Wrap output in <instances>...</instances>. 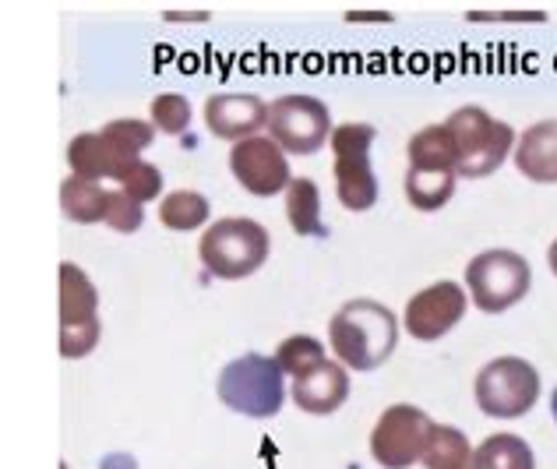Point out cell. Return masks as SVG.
<instances>
[{
	"label": "cell",
	"mask_w": 557,
	"mask_h": 469,
	"mask_svg": "<svg viewBox=\"0 0 557 469\" xmlns=\"http://www.w3.org/2000/svg\"><path fill=\"white\" fill-rule=\"evenodd\" d=\"M329 343L349 371H374L399 346V318L368 297L346 300L329 321Z\"/></svg>",
	"instance_id": "1"
},
{
	"label": "cell",
	"mask_w": 557,
	"mask_h": 469,
	"mask_svg": "<svg viewBox=\"0 0 557 469\" xmlns=\"http://www.w3.org/2000/svg\"><path fill=\"white\" fill-rule=\"evenodd\" d=\"M283 368L275 357L261 354H244L237 360H230L219 371V403L233 414L251 417V420H269L275 417L286 403V381Z\"/></svg>",
	"instance_id": "2"
},
{
	"label": "cell",
	"mask_w": 557,
	"mask_h": 469,
	"mask_svg": "<svg viewBox=\"0 0 557 469\" xmlns=\"http://www.w3.org/2000/svg\"><path fill=\"white\" fill-rule=\"evenodd\" d=\"M272 237L255 219H219L201 233L198 258L215 280H247L269 261Z\"/></svg>",
	"instance_id": "3"
},
{
	"label": "cell",
	"mask_w": 557,
	"mask_h": 469,
	"mask_svg": "<svg viewBox=\"0 0 557 469\" xmlns=\"http://www.w3.org/2000/svg\"><path fill=\"white\" fill-rule=\"evenodd\" d=\"M451 141H456V156L459 177H491V173L505 163L511 156V149L519 145L516 131H511L505 121H494L487 110L480 107H462L445 121Z\"/></svg>",
	"instance_id": "4"
},
{
	"label": "cell",
	"mask_w": 557,
	"mask_h": 469,
	"mask_svg": "<svg viewBox=\"0 0 557 469\" xmlns=\"http://www.w3.org/2000/svg\"><path fill=\"white\" fill-rule=\"evenodd\" d=\"M377 131L371 124H339L332 131V152H335V195L343 209L368 212L377 201V177L371 166V145Z\"/></svg>",
	"instance_id": "5"
},
{
	"label": "cell",
	"mask_w": 557,
	"mask_h": 469,
	"mask_svg": "<svg viewBox=\"0 0 557 469\" xmlns=\"http://www.w3.org/2000/svg\"><path fill=\"white\" fill-rule=\"evenodd\" d=\"M466 286L480 311L502 314L530 293L533 269H530V261L516 251H483L469 261Z\"/></svg>",
	"instance_id": "6"
},
{
	"label": "cell",
	"mask_w": 557,
	"mask_h": 469,
	"mask_svg": "<svg viewBox=\"0 0 557 469\" xmlns=\"http://www.w3.org/2000/svg\"><path fill=\"white\" fill-rule=\"evenodd\" d=\"M540 399V374L522 357H497L476 374V406L487 417L516 420Z\"/></svg>",
	"instance_id": "7"
},
{
	"label": "cell",
	"mask_w": 557,
	"mask_h": 469,
	"mask_svg": "<svg viewBox=\"0 0 557 469\" xmlns=\"http://www.w3.org/2000/svg\"><path fill=\"white\" fill-rule=\"evenodd\" d=\"M269 138L286 156H314L321 145L332 141V113L314 96H283L269 107Z\"/></svg>",
	"instance_id": "8"
},
{
	"label": "cell",
	"mask_w": 557,
	"mask_h": 469,
	"mask_svg": "<svg viewBox=\"0 0 557 469\" xmlns=\"http://www.w3.org/2000/svg\"><path fill=\"white\" fill-rule=\"evenodd\" d=\"M434 420L420 406L395 403L377 417L371 431V456L381 469H409L423 459Z\"/></svg>",
	"instance_id": "9"
},
{
	"label": "cell",
	"mask_w": 557,
	"mask_h": 469,
	"mask_svg": "<svg viewBox=\"0 0 557 469\" xmlns=\"http://www.w3.org/2000/svg\"><path fill=\"white\" fill-rule=\"evenodd\" d=\"M230 170L237 184L255 198H272L293 184L289 159L269 135H255L230 149Z\"/></svg>",
	"instance_id": "10"
},
{
	"label": "cell",
	"mask_w": 557,
	"mask_h": 469,
	"mask_svg": "<svg viewBox=\"0 0 557 469\" xmlns=\"http://www.w3.org/2000/svg\"><path fill=\"white\" fill-rule=\"evenodd\" d=\"M141 163V152L131 149L127 141H121L110 127L102 131H85V135L71 138L67 145V166L75 177L85 181H116L121 184L127 177L131 166Z\"/></svg>",
	"instance_id": "11"
},
{
	"label": "cell",
	"mask_w": 557,
	"mask_h": 469,
	"mask_svg": "<svg viewBox=\"0 0 557 469\" xmlns=\"http://www.w3.org/2000/svg\"><path fill=\"white\" fill-rule=\"evenodd\" d=\"M466 289L459 283H434L428 289H420L413 300L406 304V314H403V325L406 332L413 335L420 343H434L448 335L451 329L459 325L462 314H466Z\"/></svg>",
	"instance_id": "12"
},
{
	"label": "cell",
	"mask_w": 557,
	"mask_h": 469,
	"mask_svg": "<svg viewBox=\"0 0 557 469\" xmlns=\"http://www.w3.org/2000/svg\"><path fill=\"white\" fill-rule=\"evenodd\" d=\"M205 127L215 138L226 141H247L255 138L261 127H269V102L247 92H223L205 102Z\"/></svg>",
	"instance_id": "13"
},
{
	"label": "cell",
	"mask_w": 557,
	"mask_h": 469,
	"mask_svg": "<svg viewBox=\"0 0 557 469\" xmlns=\"http://www.w3.org/2000/svg\"><path fill=\"white\" fill-rule=\"evenodd\" d=\"M349 395V371L339 360L318 363L314 371L293 378V403L311 417H329L335 414Z\"/></svg>",
	"instance_id": "14"
},
{
	"label": "cell",
	"mask_w": 557,
	"mask_h": 469,
	"mask_svg": "<svg viewBox=\"0 0 557 469\" xmlns=\"http://www.w3.org/2000/svg\"><path fill=\"white\" fill-rule=\"evenodd\" d=\"M516 166L536 184H557V121H540L522 131L516 145Z\"/></svg>",
	"instance_id": "15"
},
{
	"label": "cell",
	"mask_w": 557,
	"mask_h": 469,
	"mask_svg": "<svg viewBox=\"0 0 557 469\" xmlns=\"http://www.w3.org/2000/svg\"><path fill=\"white\" fill-rule=\"evenodd\" d=\"M99 325V293L75 261L61 266V329Z\"/></svg>",
	"instance_id": "16"
},
{
	"label": "cell",
	"mask_w": 557,
	"mask_h": 469,
	"mask_svg": "<svg viewBox=\"0 0 557 469\" xmlns=\"http://www.w3.org/2000/svg\"><path fill=\"white\" fill-rule=\"evenodd\" d=\"M409 156V170H437V173H456L459 156H456V141H451L445 124H431L417 131L406 145Z\"/></svg>",
	"instance_id": "17"
},
{
	"label": "cell",
	"mask_w": 557,
	"mask_h": 469,
	"mask_svg": "<svg viewBox=\"0 0 557 469\" xmlns=\"http://www.w3.org/2000/svg\"><path fill=\"white\" fill-rule=\"evenodd\" d=\"M107 205H110V190L99 187L96 181H85L71 173L61 184V209L71 223H82V226L107 223Z\"/></svg>",
	"instance_id": "18"
},
{
	"label": "cell",
	"mask_w": 557,
	"mask_h": 469,
	"mask_svg": "<svg viewBox=\"0 0 557 469\" xmlns=\"http://www.w3.org/2000/svg\"><path fill=\"white\" fill-rule=\"evenodd\" d=\"M286 215L297 237H329V226L321 223V190L311 177H293L286 187Z\"/></svg>",
	"instance_id": "19"
},
{
	"label": "cell",
	"mask_w": 557,
	"mask_h": 469,
	"mask_svg": "<svg viewBox=\"0 0 557 469\" xmlns=\"http://www.w3.org/2000/svg\"><path fill=\"white\" fill-rule=\"evenodd\" d=\"M462 469H536V459L519 434H491L487 442L473 448Z\"/></svg>",
	"instance_id": "20"
},
{
	"label": "cell",
	"mask_w": 557,
	"mask_h": 469,
	"mask_svg": "<svg viewBox=\"0 0 557 469\" xmlns=\"http://www.w3.org/2000/svg\"><path fill=\"white\" fill-rule=\"evenodd\" d=\"M459 173H437V170H406V201L420 212H434L456 195Z\"/></svg>",
	"instance_id": "21"
},
{
	"label": "cell",
	"mask_w": 557,
	"mask_h": 469,
	"mask_svg": "<svg viewBox=\"0 0 557 469\" xmlns=\"http://www.w3.org/2000/svg\"><path fill=\"white\" fill-rule=\"evenodd\" d=\"M209 198L198 195V190H173L163 201H159V223L173 233H187L209 223Z\"/></svg>",
	"instance_id": "22"
},
{
	"label": "cell",
	"mask_w": 557,
	"mask_h": 469,
	"mask_svg": "<svg viewBox=\"0 0 557 469\" xmlns=\"http://www.w3.org/2000/svg\"><path fill=\"white\" fill-rule=\"evenodd\" d=\"M469 456H473V448H469V437L459 428L434 423L420 462L428 469H462L469 462Z\"/></svg>",
	"instance_id": "23"
},
{
	"label": "cell",
	"mask_w": 557,
	"mask_h": 469,
	"mask_svg": "<svg viewBox=\"0 0 557 469\" xmlns=\"http://www.w3.org/2000/svg\"><path fill=\"white\" fill-rule=\"evenodd\" d=\"M275 360H278V368H283V374L300 378L307 371H314L318 363H325L329 354H325V346L314 340V335H289V340L278 343Z\"/></svg>",
	"instance_id": "24"
},
{
	"label": "cell",
	"mask_w": 557,
	"mask_h": 469,
	"mask_svg": "<svg viewBox=\"0 0 557 469\" xmlns=\"http://www.w3.org/2000/svg\"><path fill=\"white\" fill-rule=\"evenodd\" d=\"M149 113H152V127L163 131V135H184L187 124H190V102L177 92H163L149 102Z\"/></svg>",
	"instance_id": "25"
},
{
	"label": "cell",
	"mask_w": 557,
	"mask_h": 469,
	"mask_svg": "<svg viewBox=\"0 0 557 469\" xmlns=\"http://www.w3.org/2000/svg\"><path fill=\"white\" fill-rule=\"evenodd\" d=\"M145 223V209L141 201H135L124 190H110V205H107V226L116 233H135Z\"/></svg>",
	"instance_id": "26"
},
{
	"label": "cell",
	"mask_w": 557,
	"mask_h": 469,
	"mask_svg": "<svg viewBox=\"0 0 557 469\" xmlns=\"http://www.w3.org/2000/svg\"><path fill=\"white\" fill-rule=\"evenodd\" d=\"M121 190L124 195H131L135 201H156L159 198V190H163V173H159V166H152V163H141L138 166H131L127 170V177L121 181Z\"/></svg>",
	"instance_id": "27"
},
{
	"label": "cell",
	"mask_w": 557,
	"mask_h": 469,
	"mask_svg": "<svg viewBox=\"0 0 557 469\" xmlns=\"http://www.w3.org/2000/svg\"><path fill=\"white\" fill-rule=\"evenodd\" d=\"M102 325H82V329H61V357L64 360H82L99 346Z\"/></svg>",
	"instance_id": "28"
},
{
	"label": "cell",
	"mask_w": 557,
	"mask_h": 469,
	"mask_svg": "<svg viewBox=\"0 0 557 469\" xmlns=\"http://www.w3.org/2000/svg\"><path fill=\"white\" fill-rule=\"evenodd\" d=\"M349 22H392L388 11H349L346 14Z\"/></svg>",
	"instance_id": "29"
},
{
	"label": "cell",
	"mask_w": 557,
	"mask_h": 469,
	"mask_svg": "<svg viewBox=\"0 0 557 469\" xmlns=\"http://www.w3.org/2000/svg\"><path fill=\"white\" fill-rule=\"evenodd\" d=\"M212 14L209 11H201V14H173V11H166V22H209Z\"/></svg>",
	"instance_id": "30"
},
{
	"label": "cell",
	"mask_w": 557,
	"mask_h": 469,
	"mask_svg": "<svg viewBox=\"0 0 557 469\" xmlns=\"http://www.w3.org/2000/svg\"><path fill=\"white\" fill-rule=\"evenodd\" d=\"M547 261H550V269H554V275H557V240L550 244V251H547Z\"/></svg>",
	"instance_id": "31"
},
{
	"label": "cell",
	"mask_w": 557,
	"mask_h": 469,
	"mask_svg": "<svg viewBox=\"0 0 557 469\" xmlns=\"http://www.w3.org/2000/svg\"><path fill=\"white\" fill-rule=\"evenodd\" d=\"M550 414H554V423H557V388H554V395H550Z\"/></svg>",
	"instance_id": "32"
}]
</instances>
